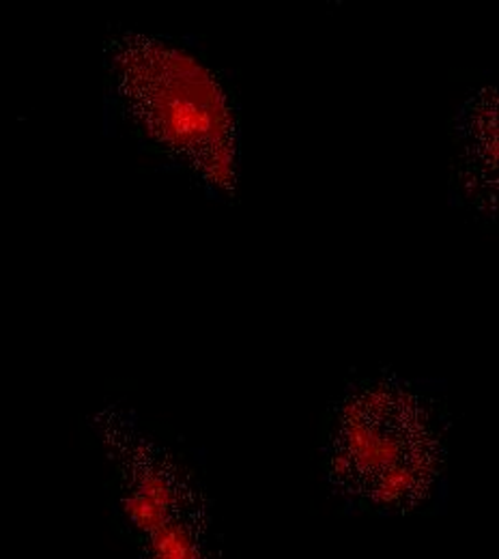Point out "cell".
Segmentation results:
<instances>
[{
  "mask_svg": "<svg viewBox=\"0 0 499 559\" xmlns=\"http://www.w3.org/2000/svg\"><path fill=\"white\" fill-rule=\"evenodd\" d=\"M117 95L146 144L192 183L230 199L239 181L233 88L194 48L132 37L115 59Z\"/></svg>",
  "mask_w": 499,
  "mask_h": 559,
  "instance_id": "cell-1",
  "label": "cell"
},
{
  "mask_svg": "<svg viewBox=\"0 0 499 559\" xmlns=\"http://www.w3.org/2000/svg\"><path fill=\"white\" fill-rule=\"evenodd\" d=\"M439 403L394 374L368 377L336 403L325 439L328 478L354 506L405 512L420 506L443 465Z\"/></svg>",
  "mask_w": 499,
  "mask_h": 559,
  "instance_id": "cell-2",
  "label": "cell"
},
{
  "mask_svg": "<svg viewBox=\"0 0 499 559\" xmlns=\"http://www.w3.org/2000/svg\"><path fill=\"white\" fill-rule=\"evenodd\" d=\"M128 506L146 534L148 559H215L203 492L173 456L143 459Z\"/></svg>",
  "mask_w": 499,
  "mask_h": 559,
  "instance_id": "cell-3",
  "label": "cell"
},
{
  "mask_svg": "<svg viewBox=\"0 0 499 559\" xmlns=\"http://www.w3.org/2000/svg\"><path fill=\"white\" fill-rule=\"evenodd\" d=\"M496 88H483L461 108L454 130V183L459 199L478 215L496 213Z\"/></svg>",
  "mask_w": 499,
  "mask_h": 559,
  "instance_id": "cell-4",
  "label": "cell"
}]
</instances>
